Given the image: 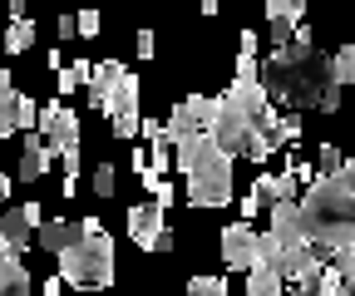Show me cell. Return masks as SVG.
<instances>
[{
	"label": "cell",
	"instance_id": "obj_1",
	"mask_svg": "<svg viewBox=\"0 0 355 296\" xmlns=\"http://www.w3.org/2000/svg\"><path fill=\"white\" fill-rule=\"evenodd\" d=\"M261 89H266V99H277L286 109H316V114H336L340 109L336 64L316 45L311 50H301V45L277 50L261 64Z\"/></svg>",
	"mask_w": 355,
	"mask_h": 296
},
{
	"label": "cell",
	"instance_id": "obj_2",
	"mask_svg": "<svg viewBox=\"0 0 355 296\" xmlns=\"http://www.w3.org/2000/svg\"><path fill=\"white\" fill-rule=\"evenodd\" d=\"M301 237L321 262L355 252V193L340 178H316L301 198Z\"/></svg>",
	"mask_w": 355,
	"mask_h": 296
},
{
	"label": "cell",
	"instance_id": "obj_3",
	"mask_svg": "<svg viewBox=\"0 0 355 296\" xmlns=\"http://www.w3.org/2000/svg\"><path fill=\"white\" fill-rule=\"evenodd\" d=\"M79 227H84V237L60 257V277L79 291H94V286L104 291V286H114V237L104 232L99 218H84Z\"/></svg>",
	"mask_w": 355,
	"mask_h": 296
},
{
	"label": "cell",
	"instance_id": "obj_4",
	"mask_svg": "<svg viewBox=\"0 0 355 296\" xmlns=\"http://www.w3.org/2000/svg\"><path fill=\"white\" fill-rule=\"evenodd\" d=\"M40 139L50 148V158L64 163V178L79 183V114L69 104H60V99L44 104L40 109Z\"/></svg>",
	"mask_w": 355,
	"mask_h": 296
},
{
	"label": "cell",
	"instance_id": "obj_5",
	"mask_svg": "<svg viewBox=\"0 0 355 296\" xmlns=\"http://www.w3.org/2000/svg\"><path fill=\"white\" fill-rule=\"evenodd\" d=\"M252 114L232 99V94H217V119H212V143L227 153V158H247L252 148Z\"/></svg>",
	"mask_w": 355,
	"mask_h": 296
},
{
	"label": "cell",
	"instance_id": "obj_6",
	"mask_svg": "<svg viewBox=\"0 0 355 296\" xmlns=\"http://www.w3.org/2000/svg\"><path fill=\"white\" fill-rule=\"evenodd\" d=\"M227 198H232V158L212 153L207 163H198L188 173V202L193 207H222Z\"/></svg>",
	"mask_w": 355,
	"mask_h": 296
},
{
	"label": "cell",
	"instance_id": "obj_7",
	"mask_svg": "<svg viewBox=\"0 0 355 296\" xmlns=\"http://www.w3.org/2000/svg\"><path fill=\"white\" fill-rule=\"evenodd\" d=\"M212 119H217V99L188 94V99L173 104V114H168V123H163V134H168V143L188 139V134H212Z\"/></svg>",
	"mask_w": 355,
	"mask_h": 296
},
{
	"label": "cell",
	"instance_id": "obj_8",
	"mask_svg": "<svg viewBox=\"0 0 355 296\" xmlns=\"http://www.w3.org/2000/svg\"><path fill=\"white\" fill-rule=\"evenodd\" d=\"M128 237L139 252H173V232L163 223V207L148 198V202H133L128 207Z\"/></svg>",
	"mask_w": 355,
	"mask_h": 296
},
{
	"label": "cell",
	"instance_id": "obj_9",
	"mask_svg": "<svg viewBox=\"0 0 355 296\" xmlns=\"http://www.w3.org/2000/svg\"><path fill=\"white\" fill-rule=\"evenodd\" d=\"M44 227V213H40V202H20V207H6V213H0V237H6V247L20 252L35 242V232Z\"/></svg>",
	"mask_w": 355,
	"mask_h": 296
},
{
	"label": "cell",
	"instance_id": "obj_10",
	"mask_svg": "<svg viewBox=\"0 0 355 296\" xmlns=\"http://www.w3.org/2000/svg\"><path fill=\"white\" fill-rule=\"evenodd\" d=\"M217 237H222V262L252 272V262H257V227L252 223H232V227H222Z\"/></svg>",
	"mask_w": 355,
	"mask_h": 296
},
{
	"label": "cell",
	"instance_id": "obj_11",
	"mask_svg": "<svg viewBox=\"0 0 355 296\" xmlns=\"http://www.w3.org/2000/svg\"><path fill=\"white\" fill-rule=\"evenodd\" d=\"M0 296H35V277L25 272V262L6 247V237H0Z\"/></svg>",
	"mask_w": 355,
	"mask_h": 296
},
{
	"label": "cell",
	"instance_id": "obj_12",
	"mask_svg": "<svg viewBox=\"0 0 355 296\" xmlns=\"http://www.w3.org/2000/svg\"><path fill=\"white\" fill-rule=\"evenodd\" d=\"M212 153H222L212 143V134H188V139H178V148H173V168H178V173H193V168L207 163Z\"/></svg>",
	"mask_w": 355,
	"mask_h": 296
},
{
	"label": "cell",
	"instance_id": "obj_13",
	"mask_svg": "<svg viewBox=\"0 0 355 296\" xmlns=\"http://www.w3.org/2000/svg\"><path fill=\"white\" fill-rule=\"evenodd\" d=\"M79 237H84V227H79V223L55 218V223H44V227L35 232V247H44V252H55V257H64V252H69Z\"/></svg>",
	"mask_w": 355,
	"mask_h": 296
},
{
	"label": "cell",
	"instance_id": "obj_14",
	"mask_svg": "<svg viewBox=\"0 0 355 296\" xmlns=\"http://www.w3.org/2000/svg\"><path fill=\"white\" fill-rule=\"evenodd\" d=\"M104 114L119 123V119H139V74H123L114 84V94L104 99Z\"/></svg>",
	"mask_w": 355,
	"mask_h": 296
},
{
	"label": "cell",
	"instance_id": "obj_15",
	"mask_svg": "<svg viewBox=\"0 0 355 296\" xmlns=\"http://www.w3.org/2000/svg\"><path fill=\"white\" fill-rule=\"evenodd\" d=\"M44 168H50V148H44V139H40V134H30V139L20 143V183L44 178Z\"/></svg>",
	"mask_w": 355,
	"mask_h": 296
},
{
	"label": "cell",
	"instance_id": "obj_16",
	"mask_svg": "<svg viewBox=\"0 0 355 296\" xmlns=\"http://www.w3.org/2000/svg\"><path fill=\"white\" fill-rule=\"evenodd\" d=\"M123 74H128V69H123L119 60H99L94 79H89V104H94V109H104V99L114 94V84H119Z\"/></svg>",
	"mask_w": 355,
	"mask_h": 296
},
{
	"label": "cell",
	"instance_id": "obj_17",
	"mask_svg": "<svg viewBox=\"0 0 355 296\" xmlns=\"http://www.w3.org/2000/svg\"><path fill=\"white\" fill-rule=\"evenodd\" d=\"M272 237H282V242H306V237H301V198L272 207Z\"/></svg>",
	"mask_w": 355,
	"mask_h": 296
},
{
	"label": "cell",
	"instance_id": "obj_18",
	"mask_svg": "<svg viewBox=\"0 0 355 296\" xmlns=\"http://www.w3.org/2000/svg\"><path fill=\"white\" fill-rule=\"evenodd\" d=\"M266 20H272V30H291L306 25V0H266Z\"/></svg>",
	"mask_w": 355,
	"mask_h": 296
},
{
	"label": "cell",
	"instance_id": "obj_19",
	"mask_svg": "<svg viewBox=\"0 0 355 296\" xmlns=\"http://www.w3.org/2000/svg\"><path fill=\"white\" fill-rule=\"evenodd\" d=\"M227 94H232V99H237V104H242L252 119H257L261 109H272V99H266V89H261V84H242V79H232V89H227Z\"/></svg>",
	"mask_w": 355,
	"mask_h": 296
},
{
	"label": "cell",
	"instance_id": "obj_20",
	"mask_svg": "<svg viewBox=\"0 0 355 296\" xmlns=\"http://www.w3.org/2000/svg\"><path fill=\"white\" fill-rule=\"evenodd\" d=\"M15 89H10V74H6V64H0V139H10L15 134Z\"/></svg>",
	"mask_w": 355,
	"mask_h": 296
},
{
	"label": "cell",
	"instance_id": "obj_21",
	"mask_svg": "<svg viewBox=\"0 0 355 296\" xmlns=\"http://www.w3.org/2000/svg\"><path fill=\"white\" fill-rule=\"evenodd\" d=\"M326 272L336 277L340 296H355V252H340V257H331V262H326Z\"/></svg>",
	"mask_w": 355,
	"mask_h": 296
},
{
	"label": "cell",
	"instance_id": "obj_22",
	"mask_svg": "<svg viewBox=\"0 0 355 296\" xmlns=\"http://www.w3.org/2000/svg\"><path fill=\"white\" fill-rule=\"evenodd\" d=\"M35 45V20L25 15V20H15V25H6V50L10 55H25Z\"/></svg>",
	"mask_w": 355,
	"mask_h": 296
},
{
	"label": "cell",
	"instance_id": "obj_23",
	"mask_svg": "<svg viewBox=\"0 0 355 296\" xmlns=\"http://www.w3.org/2000/svg\"><path fill=\"white\" fill-rule=\"evenodd\" d=\"M282 277L277 272H266V267H252V277H247V296H282Z\"/></svg>",
	"mask_w": 355,
	"mask_h": 296
},
{
	"label": "cell",
	"instance_id": "obj_24",
	"mask_svg": "<svg viewBox=\"0 0 355 296\" xmlns=\"http://www.w3.org/2000/svg\"><path fill=\"white\" fill-rule=\"evenodd\" d=\"M89 79H94V64H89V60H74V64H64L60 69V94H69V89H79V84H89Z\"/></svg>",
	"mask_w": 355,
	"mask_h": 296
},
{
	"label": "cell",
	"instance_id": "obj_25",
	"mask_svg": "<svg viewBox=\"0 0 355 296\" xmlns=\"http://www.w3.org/2000/svg\"><path fill=\"white\" fill-rule=\"evenodd\" d=\"M340 168H345V153L336 143H321L316 153V178H340Z\"/></svg>",
	"mask_w": 355,
	"mask_h": 296
},
{
	"label": "cell",
	"instance_id": "obj_26",
	"mask_svg": "<svg viewBox=\"0 0 355 296\" xmlns=\"http://www.w3.org/2000/svg\"><path fill=\"white\" fill-rule=\"evenodd\" d=\"M257 207H277V178L272 173H257V183H252V193H247Z\"/></svg>",
	"mask_w": 355,
	"mask_h": 296
},
{
	"label": "cell",
	"instance_id": "obj_27",
	"mask_svg": "<svg viewBox=\"0 0 355 296\" xmlns=\"http://www.w3.org/2000/svg\"><path fill=\"white\" fill-rule=\"evenodd\" d=\"M188 296H227V277H193Z\"/></svg>",
	"mask_w": 355,
	"mask_h": 296
},
{
	"label": "cell",
	"instance_id": "obj_28",
	"mask_svg": "<svg viewBox=\"0 0 355 296\" xmlns=\"http://www.w3.org/2000/svg\"><path fill=\"white\" fill-rule=\"evenodd\" d=\"M336 79L340 84H350V89H355V45H345V50H336Z\"/></svg>",
	"mask_w": 355,
	"mask_h": 296
},
{
	"label": "cell",
	"instance_id": "obj_29",
	"mask_svg": "<svg viewBox=\"0 0 355 296\" xmlns=\"http://www.w3.org/2000/svg\"><path fill=\"white\" fill-rule=\"evenodd\" d=\"M35 123H40V104L30 94H20L15 99V129H35Z\"/></svg>",
	"mask_w": 355,
	"mask_h": 296
},
{
	"label": "cell",
	"instance_id": "obj_30",
	"mask_svg": "<svg viewBox=\"0 0 355 296\" xmlns=\"http://www.w3.org/2000/svg\"><path fill=\"white\" fill-rule=\"evenodd\" d=\"M94 193H99V202L114 198V163H99L94 168Z\"/></svg>",
	"mask_w": 355,
	"mask_h": 296
},
{
	"label": "cell",
	"instance_id": "obj_31",
	"mask_svg": "<svg viewBox=\"0 0 355 296\" xmlns=\"http://www.w3.org/2000/svg\"><path fill=\"white\" fill-rule=\"evenodd\" d=\"M237 79H242V84H261V69H257V60L237 55Z\"/></svg>",
	"mask_w": 355,
	"mask_h": 296
},
{
	"label": "cell",
	"instance_id": "obj_32",
	"mask_svg": "<svg viewBox=\"0 0 355 296\" xmlns=\"http://www.w3.org/2000/svg\"><path fill=\"white\" fill-rule=\"evenodd\" d=\"M139 134L148 139V148H153V143H168V134H163V123H158V119H144V129H139Z\"/></svg>",
	"mask_w": 355,
	"mask_h": 296
},
{
	"label": "cell",
	"instance_id": "obj_33",
	"mask_svg": "<svg viewBox=\"0 0 355 296\" xmlns=\"http://www.w3.org/2000/svg\"><path fill=\"white\" fill-rule=\"evenodd\" d=\"M74 25H79V35H94V30H99V10H84V15H74Z\"/></svg>",
	"mask_w": 355,
	"mask_h": 296
},
{
	"label": "cell",
	"instance_id": "obj_34",
	"mask_svg": "<svg viewBox=\"0 0 355 296\" xmlns=\"http://www.w3.org/2000/svg\"><path fill=\"white\" fill-rule=\"evenodd\" d=\"M153 50H158L153 45V30H139V60H153Z\"/></svg>",
	"mask_w": 355,
	"mask_h": 296
},
{
	"label": "cell",
	"instance_id": "obj_35",
	"mask_svg": "<svg viewBox=\"0 0 355 296\" xmlns=\"http://www.w3.org/2000/svg\"><path fill=\"white\" fill-rule=\"evenodd\" d=\"M237 55L257 60V30H242V45H237Z\"/></svg>",
	"mask_w": 355,
	"mask_h": 296
},
{
	"label": "cell",
	"instance_id": "obj_36",
	"mask_svg": "<svg viewBox=\"0 0 355 296\" xmlns=\"http://www.w3.org/2000/svg\"><path fill=\"white\" fill-rule=\"evenodd\" d=\"M340 183L355 193V158H345V168H340Z\"/></svg>",
	"mask_w": 355,
	"mask_h": 296
},
{
	"label": "cell",
	"instance_id": "obj_37",
	"mask_svg": "<svg viewBox=\"0 0 355 296\" xmlns=\"http://www.w3.org/2000/svg\"><path fill=\"white\" fill-rule=\"evenodd\" d=\"M69 35H79V25H74V15H60V40H69Z\"/></svg>",
	"mask_w": 355,
	"mask_h": 296
},
{
	"label": "cell",
	"instance_id": "obj_38",
	"mask_svg": "<svg viewBox=\"0 0 355 296\" xmlns=\"http://www.w3.org/2000/svg\"><path fill=\"white\" fill-rule=\"evenodd\" d=\"M6 198H10V173L0 168V213H6Z\"/></svg>",
	"mask_w": 355,
	"mask_h": 296
},
{
	"label": "cell",
	"instance_id": "obj_39",
	"mask_svg": "<svg viewBox=\"0 0 355 296\" xmlns=\"http://www.w3.org/2000/svg\"><path fill=\"white\" fill-rule=\"evenodd\" d=\"M44 296H60V277H50V281H44Z\"/></svg>",
	"mask_w": 355,
	"mask_h": 296
},
{
	"label": "cell",
	"instance_id": "obj_40",
	"mask_svg": "<svg viewBox=\"0 0 355 296\" xmlns=\"http://www.w3.org/2000/svg\"><path fill=\"white\" fill-rule=\"evenodd\" d=\"M0 15H6V10H0Z\"/></svg>",
	"mask_w": 355,
	"mask_h": 296
}]
</instances>
